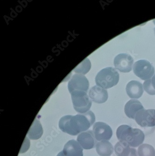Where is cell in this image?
<instances>
[{"label":"cell","instance_id":"obj_1","mask_svg":"<svg viewBox=\"0 0 155 156\" xmlns=\"http://www.w3.org/2000/svg\"><path fill=\"white\" fill-rule=\"evenodd\" d=\"M95 121V116L90 111L76 115L62 117L59 122V127L63 132L72 136H76L80 132L89 129Z\"/></svg>","mask_w":155,"mask_h":156},{"label":"cell","instance_id":"obj_2","mask_svg":"<svg viewBox=\"0 0 155 156\" xmlns=\"http://www.w3.org/2000/svg\"><path fill=\"white\" fill-rule=\"evenodd\" d=\"M116 136L120 141L127 142L134 148L142 145L145 138L143 132L139 129H134L127 125H122L116 130Z\"/></svg>","mask_w":155,"mask_h":156},{"label":"cell","instance_id":"obj_3","mask_svg":"<svg viewBox=\"0 0 155 156\" xmlns=\"http://www.w3.org/2000/svg\"><path fill=\"white\" fill-rule=\"evenodd\" d=\"M119 74L113 67H107L101 70L95 77L97 85L105 89L111 88L119 82Z\"/></svg>","mask_w":155,"mask_h":156},{"label":"cell","instance_id":"obj_4","mask_svg":"<svg viewBox=\"0 0 155 156\" xmlns=\"http://www.w3.org/2000/svg\"><path fill=\"white\" fill-rule=\"evenodd\" d=\"M74 109L81 114L87 113L92 106V101L87 92L75 91L71 93Z\"/></svg>","mask_w":155,"mask_h":156},{"label":"cell","instance_id":"obj_5","mask_svg":"<svg viewBox=\"0 0 155 156\" xmlns=\"http://www.w3.org/2000/svg\"><path fill=\"white\" fill-rule=\"evenodd\" d=\"M135 75L143 80L151 79L155 73V69L149 61L141 60L135 62L133 66Z\"/></svg>","mask_w":155,"mask_h":156},{"label":"cell","instance_id":"obj_6","mask_svg":"<svg viewBox=\"0 0 155 156\" xmlns=\"http://www.w3.org/2000/svg\"><path fill=\"white\" fill-rule=\"evenodd\" d=\"M135 120L143 128L155 127V109L141 110L136 114Z\"/></svg>","mask_w":155,"mask_h":156},{"label":"cell","instance_id":"obj_7","mask_svg":"<svg viewBox=\"0 0 155 156\" xmlns=\"http://www.w3.org/2000/svg\"><path fill=\"white\" fill-rule=\"evenodd\" d=\"M89 88V83L87 77L81 74H74L68 84L70 93L75 91L88 92Z\"/></svg>","mask_w":155,"mask_h":156},{"label":"cell","instance_id":"obj_8","mask_svg":"<svg viewBox=\"0 0 155 156\" xmlns=\"http://www.w3.org/2000/svg\"><path fill=\"white\" fill-rule=\"evenodd\" d=\"M134 59L132 56L127 54H120L115 58L114 66L116 69L123 73H128L131 71Z\"/></svg>","mask_w":155,"mask_h":156},{"label":"cell","instance_id":"obj_9","mask_svg":"<svg viewBox=\"0 0 155 156\" xmlns=\"http://www.w3.org/2000/svg\"><path fill=\"white\" fill-rule=\"evenodd\" d=\"M93 129L97 141H108L111 139L113 136L112 129L106 123L103 122L95 123Z\"/></svg>","mask_w":155,"mask_h":156},{"label":"cell","instance_id":"obj_10","mask_svg":"<svg viewBox=\"0 0 155 156\" xmlns=\"http://www.w3.org/2000/svg\"><path fill=\"white\" fill-rule=\"evenodd\" d=\"M95 135L93 131L88 130L82 132L78 136L77 141L83 149L90 150L93 149L96 145Z\"/></svg>","mask_w":155,"mask_h":156},{"label":"cell","instance_id":"obj_11","mask_svg":"<svg viewBox=\"0 0 155 156\" xmlns=\"http://www.w3.org/2000/svg\"><path fill=\"white\" fill-rule=\"evenodd\" d=\"M89 96L94 102L98 104L104 103L108 100V91L100 86L95 85L90 90Z\"/></svg>","mask_w":155,"mask_h":156},{"label":"cell","instance_id":"obj_12","mask_svg":"<svg viewBox=\"0 0 155 156\" xmlns=\"http://www.w3.org/2000/svg\"><path fill=\"white\" fill-rule=\"evenodd\" d=\"M126 90L129 97L133 99H138L143 94V85L139 81L132 80L127 84Z\"/></svg>","mask_w":155,"mask_h":156},{"label":"cell","instance_id":"obj_13","mask_svg":"<svg viewBox=\"0 0 155 156\" xmlns=\"http://www.w3.org/2000/svg\"><path fill=\"white\" fill-rule=\"evenodd\" d=\"M63 152L65 156H83V148L74 140H70L64 145Z\"/></svg>","mask_w":155,"mask_h":156},{"label":"cell","instance_id":"obj_14","mask_svg":"<svg viewBox=\"0 0 155 156\" xmlns=\"http://www.w3.org/2000/svg\"><path fill=\"white\" fill-rule=\"evenodd\" d=\"M143 105L137 99H131L125 105L124 112L129 118L135 119V117L138 112L143 109Z\"/></svg>","mask_w":155,"mask_h":156},{"label":"cell","instance_id":"obj_15","mask_svg":"<svg viewBox=\"0 0 155 156\" xmlns=\"http://www.w3.org/2000/svg\"><path fill=\"white\" fill-rule=\"evenodd\" d=\"M96 150L100 156H110L114 152V147L108 141H102L97 143Z\"/></svg>","mask_w":155,"mask_h":156},{"label":"cell","instance_id":"obj_16","mask_svg":"<svg viewBox=\"0 0 155 156\" xmlns=\"http://www.w3.org/2000/svg\"><path fill=\"white\" fill-rule=\"evenodd\" d=\"M43 134V129L41 124L40 121L35 119L28 132V136L31 140H37L41 138Z\"/></svg>","mask_w":155,"mask_h":156},{"label":"cell","instance_id":"obj_17","mask_svg":"<svg viewBox=\"0 0 155 156\" xmlns=\"http://www.w3.org/2000/svg\"><path fill=\"white\" fill-rule=\"evenodd\" d=\"M131 151V148L127 142L119 141L115 146V151L117 156H129Z\"/></svg>","mask_w":155,"mask_h":156},{"label":"cell","instance_id":"obj_18","mask_svg":"<svg viewBox=\"0 0 155 156\" xmlns=\"http://www.w3.org/2000/svg\"><path fill=\"white\" fill-rule=\"evenodd\" d=\"M91 68V62L88 58H86L74 69V71L79 74L85 75L89 72Z\"/></svg>","mask_w":155,"mask_h":156},{"label":"cell","instance_id":"obj_19","mask_svg":"<svg viewBox=\"0 0 155 156\" xmlns=\"http://www.w3.org/2000/svg\"><path fill=\"white\" fill-rule=\"evenodd\" d=\"M139 156H155V150L153 146L149 144H142L138 148Z\"/></svg>","mask_w":155,"mask_h":156},{"label":"cell","instance_id":"obj_20","mask_svg":"<svg viewBox=\"0 0 155 156\" xmlns=\"http://www.w3.org/2000/svg\"><path fill=\"white\" fill-rule=\"evenodd\" d=\"M143 89L147 93L150 95H155V90L152 87L151 80H146L143 83Z\"/></svg>","mask_w":155,"mask_h":156},{"label":"cell","instance_id":"obj_21","mask_svg":"<svg viewBox=\"0 0 155 156\" xmlns=\"http://www.w3.org/2000/svg\"><path fill=\"white\" fill-rule=\"evenodd\" d=\"M129 156H139V155L135 148H131V151Z\"/></svg>","mask_w":155,"mask_h":156},{"label":"cell","instance_id":"obj_22","mask_svg":"<svg viewBox=\"0 0 155 156\" xmlns=\"http://www.w3.org/2000/svg\"><path fill=\"white\" fill-rule=\"evenodd\" d=\"M150 80H151V83L152 87L155 90V74L153 76V77L150 79Z\"/></svg>","mask_w":155,"mask_h":156},{"label":"cell","instance_id":"obj_23","mask_svg":"<svg viewBox=\"0 0 155 156\" xmlns=\"http://www.w3.org/2000/svg\"><path fill=\"white\" fill-rule=\"evenodd\" d=\"M57 156H64V154L63 152L62 151H61L60 152L59 154H57Z\"/></svg>","mask_w":155,"mask_h":156},{"label":"cell","instance_id":"obj_24","mask_svg":"<svg viewBox=\"0 0 155 156\" xmlns=\"http://www.w3.org/2000/svg\"><path fill=\"white\" fill-rule=\"evenodd\" d=\"M153 23H155V20H153Z\"/></svg>","mask_w":155,"mask_h":156},{"label":"cell","instance_id":"obj_25","mask_svg":"<svg viewBox=\"0 0 155 156\" xmlns=\"http://www.w3.org/2000/svg\"><path fill=\"white\" fill-rule=\"evenodd\" d=\"M154 24H155V23H154ZM154 33H155V28H154Z\"/></svg>","mask_w":155,"mask_h":156}]
</instances>
